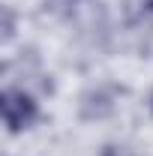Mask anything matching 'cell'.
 Returning <instances> with one entry per match:
<instances>
[{"label": "cell", "instance_id": "cell-1", "mask_svg": "<svg viewBox=\"0 0 153 156\" xmlns=\"http://www.w3.org/2000/svg\"><path fill=\"white\" fill-rule=\"evenodd\" d=\"M0 111H3L6 129H9V132H21V129H27L39 117V105H36V99L30 96V93L9 87V90H3V96H0Z\"/></svg>", "mask_w": 153, "mask_h": 156}, {"label": "cell", "instance_id": "cell-2", "mask_svg": "<svg viewBox=\"0 0 153 156\" xmlns=\"http://www.w3.org/2000/svg\"><path fill=\"white\" fill-rule=\"evenodd\" d=\"M66 18L72 21V27H78V33L96 36V33L105 30L108 12H105L102 0H69L66 3Z\"/></svg>", "mask_w": 153, "mask_h": 156}, {"label": "cell", "instance_id": "cell-3", "mask_svg": "<svg viewBox=\"0 0 153 156\" xmlns=\"http://www.w3.org/2000/svg\"><path fill=\"white\" fill-rule=\"evenodd\" d=\"M111 111H114V102L105 90H87L81 96V117H87V120H102Z\"/></svg>", "mask_w": 153, "mask_h": 156}, {"label": "cell", "instance_id": "cell-4", "mask_svg": "<svg viewBox=\"0 0 153 156\" xmlns=\"http://www.w3.org/2000/svg\"><path fill=\"white\" fill-rule=\"evenodd\" d=\"M0 18H3V27H0V30H3V42H9V39L15 36V15H12L9 6H3V9H0Z\"/></svg>", "mask_w": 153, "mask_h": 156}, {"label": "cell", "instance_id": "cell-5", "mask_svg": "<svg viewBox=\"0 0 153 156\" xmlns=\"http://www.w3.org/2000/svg\"><path fill=\"white\" fill-rule=\"evenodd\" d=\"M102 156H129V153H126V150H120V147H105Z\"/></svg>", "mask_w": 153, "mask_h": 156}, {"label": "cell", "instance_id": "cell-6", "mask_svg": "<svg viewBox=\"0 0 153 156\" xmlns=\"http://www.w3.org/2000/svg\"><path fill=\"white\" fill-rule=\"evenodd\" d=\"M150 111H153V93H150Z\"/></svg>", "mask_w": 153, "mask_h": 156}]
</instances>
